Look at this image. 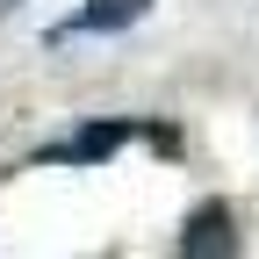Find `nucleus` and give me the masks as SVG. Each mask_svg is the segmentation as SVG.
<instances>
[{"instance_id":"nucleus-1","label":"nucleus","mask_w":259,"mask_h":259,"mask_svg":"<svg viewBox=\"0 0 259 259\" xmlns=\"http://www.w3.org/2000/svg\"><path fill=\"white\" fill-rule=\"evenodd\" d=\"M180 259H238V223L223 202H202L180 231Z\"/></svg>"},{"instance_id":"nucleus-2","label":"nucleus","mask_w":259,"mask_h":259,"mask_svg":"<svg viewBox=\"0 0 259 259\" xmlns=\"http://www.w3.org/2000/svg\"><path fill=\"white\" fill-rule=\"evenodd\" d=\"M115 144H130V122H87L79 137H65V144H51L44 158H51V166H94V158H108Z\"/></svg>"},{"instance_id":"nucleus-3","label":"nucleus","mask_w":259,"mask_h":259,"mask_svg":"<svg viewBox=\"0 0 259 259\" xmlns=\"http://www.w3.org/2000/svg\"><path fill=\"white\" fill-rule=\"evenodd\" d=\"M144 8H151V0H87V8L72 15V29H130Z\"/></svg>"}]
</instances>
